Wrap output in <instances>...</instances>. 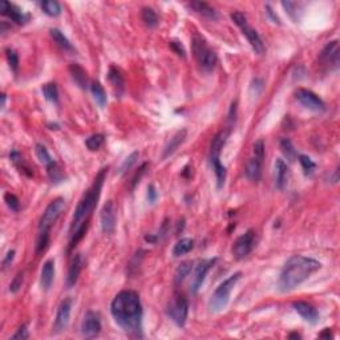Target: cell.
<instances>
[{
	"label": "cell",
	"mask_w": 340,
	"mask_h": 340,
	"mask_svg": "<svg viewBox=\"0 0 340 340\" xmlns=\"http://www.w3.org/2000/svg\"><path fill=\"white\" fill-rule=\"evenodd\" d=\"M189 8L193 9L194 12H197L198 15H201V16L204 17H207V19H211V20L218 19L217 11H215L211 5L205 3V1H192V3L189 4Z\"/></svg>",
	"instance_id": "603a6c76"
},
{
	"label": "cell",
	"mask_w": 340,
	"mask_h": 340,
	"mask_svg": "<svg viewBox=\"0 0 340 340\" xmlns=\"http://www.w3.org/2000/svg\"><path fill=\"white\" fill-rule=\"evenodd\" d=\"M101 229L105 234H113L116 230V207L113 201H107L100 214Z\"/></svg>",
	"instance_id": "9a60e30c"
},
{
	"label": "cell",
	"mask_w": 340,
	"mask_h": 340,
	"mask_svg": "<svg viewBox=\"0 0 340 340\" xmlns=\"http://www.w3.org/2000/svg\"><path fill=\"white\" fill-rule=\"evenodd\" d=\"M292 307H294V310H295L307 323H318V320H319V312H318V310H316L312 304L307 303V302H303V300H298V302H294V303H292Z\"/></svg>",
	"instance_id": "e0dca14e"
},
{
	"label": "cell",
	"mask_w": 340,
	"mask_h": 340,
	"mask_svg": "<svg viewBox=\"0 0 340 340\" xmlns=\"http://www.w3.org/2000/svg\"><path fill=\"white\" fill-rule=\"evenodd\" d=\"M322 263L314 258L303 255H292L284 263L279 275L278 287L282 292L295 290L304 280H307L312 274L320 270Z\"/></svg>",
	"instance_id": "3957f363"
},
{
	"label": "cell",
	"mask_w": 340,
	"mask_h": 340,
	"mask_svg": "<svg viewBox=\"0 0 340 340\" xmlns=\"http://www.w3.org/2000/svg\"><path fill=\"white\" fill-rule=\"evenodd\" d=\"M50 33H51V36H52V39L55 40V43H56V44H58L63 51H66V52H70V54L76 52L73 48V45L70 44V41L67 39L66 35H64L60 29L52 28L50 31Z\"/></svg>",
	"instance_id": "484cf974"
},
{
	"label": "cell",
	"mask_w": 340,
	"mask_h": 340,
	"mask_svg": "<svg viewBox=\"0 0 340 340\" xmlns=\"http://www.w3.org/2000/svg\"><path fill=\"white\" fill-rule=\"evenodd\" d=\"M320 60L324 64H330V66L332 64L335 68H338V64H339V44H338V40L331 41V43H328L324 47V50L320 54Z\"/></svg>",
	"instance_id": "d6986e66"
},
{
	"label": "cell",
	"mask_w": 340,
	"mask_h": 340,
	"mask_svg": "<svg viewBox=\"0 0 340 340\" xmlns=\"http://www.w3.org/2000/svg\"><path fill=\"white\" fill-rule=\"evenodd\" d=\"M0 13H1L3 16L9 17V19L12 21H15L16 24L20 25L25 24L29 19L28 15H25L19 7H16V5L12 4V3H9V1H5V0H3V1L0 3Z\"/></svg>",
	"instance_id": "2e32d148"
},
{
	"label": "cell",
	"mask_w": 340,
	"mask_h": 340,
	"mask_svg": "<svg viewBox=\"0 0 340 340\" xmlns=\"http://www.w3.org/2000/svg\"><path fill=\"white\" fill-rule=\"evenodd\" d=\"M138 156H139L138 152L132 153L131 156L128 157L127 160L123 162V165H121V168H120V174H125L127 172H129V170L132 169V166L136 164V161L138 160Z\"/></svg>",
	"instance_id": "74e56055"
},
{
	"label": "cell",
	"mask_w": 340,
	"mask_h": 340,
	"mask_svg": "<svg viewBox=\"0 0 340 340\" xmlns=\"http://www.w3.org/2000/svg\"><path fill=\"white\" fill-rule=\"evenodd\" d=\"M43 94L44 97L50 103L52 104H58L59 103V89L58 85L55 82H47L43 85Z\"/></svg>",
	"instance_id": "4dcf8cb0"
},
{
	"label": "cell",
	"mask_w": 340,
	"mask_h": 340,
	"mask_svg": "<svg viewBox=\"0 0 340 340\" xmlns=\"http://www.w3.org/2000/svg\"><path fill=\"white\" fill-rule=\"evenodd\" d=\"M192 262H182L180 266L177 267L176 274H174V282H176V284H180V283L184 282L186 276H189V274L192 272Z\"/></svg>",
	"instance_id": "d6a6232c"
},
{
	"label": "cell",
	"mask_w": 340,
	"mask_h": 340,
	"mask_svg": "<svg viewBox=\"0 0 340 340\" xmlns=\"http://www.w3.org/2000/svg\"><path fill=\"white\" fill-rule=\"evenodd\" d=\"M170 48L173 50V52L174 54H177L180 58H185L186 56V54H185V50H184V45L181 44L180 41H177V40H173V41H170Z\"/></svg>",
	"instance_id": "f6af8a7d"
},
{
	"label": "cell",
	"mask_w": 340,
	"mask_h": 340,
	"mask_svg": "<svg viewBox=\"0 0 340 340\" xmlns=\"http://www.w3.org/2000/svg\"><path fill=\"white\" fill-rule=\"evenodd\" d=\"M55 279V261L54 259H48L47 262L43 265L40 274V284L41 288L45 291H48L52 286Z\"/></svg>",
	"instance_id": "7402d4cb"
},
{
	"label": "cell",
	"mask_w": 340,
	"mask_h": 340,
	"mask_svg": "<svg viewBox=\"0 0 340 340\" xmlns=\"http://www.w3.org/2000/svg\"><path fill=\"white\" fill-rule=\"evenodd\" d=\"M231 20L241 28L242 33L246 36L247 41L250 43V45L253 47V50L255 51V54L265 55V52H266V47H265V43H263L262 37L259 36V33L249 24L246 15L239 12V11H235V12L231 13Z\"/></svg>",
	"instance_id": "52a82bcc"
},
{
	"label": "cell",
	"mask_w": 340,
	"mask_h": 340,
	"mask_svg": "<svg viewBox=\"0 0 340 340\" xmlns=\"http://www.w3.org/2000/svg\"><path fill=\"white\" fill-rule=\"evenodd\" d=\"M101 332V320L99 314L88 311L81 322V335L86 339H93Z\"/></svg>",
	"instance_id": "7c38bea8"
},
{
	"label": "cell",
	"mask_w": 340,
	"mask_h": 340,
	"mask_svg": "<svg viewBox=\"0 0 340 340\" xmlns=\"http://www.w3.org/2000/svg\"><path fill=\"white\" fill-rule=\"evenodd\" d=\"M70 311H72V299L66 298L62 300V303L59 306L58 312H56V319L54 323V330L56 334L66 331L70 319Z\"/></svg>",
	"instance_id": "5bb4252c"
},
{
	"label": "cell",
	"mask_w": 340,
	"mask_h": 340,
	"mask_svg": "<svg viewBox=\"0 0 340 340\" xmlns=\"http://www.w3.org/2000/svg\"><path fill=\"white\" fill-rule=\"evenodd\" d=\"M47 173H48L50 180L52 181V182H55V184L62 182V181L64 180V172H63L62 166H60L56 161H54L52 164H50L47 166Z\"/></svg>",
	"instance_id": "1f68e13d"
},
{
	"label": "cell",
	"mask_w": 340,
	"mask_h": 340,
	"mask_svg": "<svg viewBox=\"0 0 340 340\" xmlns=\"http://www.w3.org/2000/svg\"><path fill=\"white\" fill-rule=\"evenodd\" d=\"M146 197H148V201L150 204H154L157 201V197H158V193L156 190V186L154 185H149L148 186V193H146Z\"/></svg>",
	"instance_id": "bcb514c9"
},
{
	"label": "cell",
	"mask_w": 340,
	"mask_h": 340,
	"mask_svg": "<svg viewBox=\"0 0 340 340\" xmlns=\"http://www.w3.org/2000/svg\"><path fill=\"white\" fill-rule=\"evenodd\" d=\"M64 210H66V200L62 197L55 198L54 201H51L50 205L45 207L44 213L40 218V222H39V234H37L36 242L37 254L44 253L45 249L48 247L51 229L58 222L59 218L62 217Z\"/></svg>",
	"instance_id": "277c9868"
},
{
	"label": "cell",
	"mask_w": 340,
	"mask_h": 340,
	"mask_svg": "<svg viewBox=\"0 0 340 340\" xmlns=\"http://www.w3.org/2000/svg\"><path fill=\"white\" fill-rule=\"evenodd\" d=\"M217 262V258L213 259H204L201 262L198 263L197 267H196V271H194V275L192 278V284H190V290H192L193 294H197L198 290L201 288L204 282H205V278L207 272L210 271V269L214 266V263Z\"/></svg>",
	"instance_id": "4fadbf2b"
},
{
	"label": "cell",
	"mask_w": 340,
	"mask_h": 340,
	"mask_svg": "<svg viewBox=\"0 0 340 340\" xmlns=\"http://www.w3.org/2000/svg\"><path fill=\"white\" fill-rule=\"evenodd\" d=\"M90 92H92L94 101L99 104L101 108L105 107V104H107V93H105V89H104L103 85L99 81H93L90 84Z\"/></svg>",
	"instance_id": "f1b7e54d"
},
{
	"label": "cell",
	"mask_w": 340,
	"mask_h": 340,
	"mask_svg": "<svg viewBox=\"0 0 340 340\" xmlns=\"http://www.w3.org/2000/svg\"><path fill=\"white\" fill-rule=\"evenodd\" d=\"M288 338H298V339H299L300 335L299 334H290V335H288Z\"/></svg>",
	"instance_id": "f5cc1de1"
},
{
	"label": "cell",
	"mask_w": 340,
	"mask_h": 340,
	"mask_svg": "<svg viewBox=\"0 0 340 340\" xmlns=\"http://www.w3.org/2000/svg\"><path fill=\"white\" fill-rule=\"evenodd\" d=\"M40 7L43 12L51 17H56L62 13V7L56 0H44V1H41Z\"/></svg>",
	"instance_id": "f546056e"
},
{
	"label": "cell",
	"mask_w": 340,
	"mask_h": 340,
	"mask_svg": "<svg viewBox=\"0 0 340 340\" xmlns=\"http://www.w3.org/2000/svg\"><path fill=\"white\" fill-rule=\"evenodd\" d=\"M5 101H7V96H5V93H3L1 94V109H4Z\"/></svg>",
	"instance_id": "816d5d0a"
},
{
	"label": "cell",
	"mask_w": 340,
	"mask_h": 340,
	"mask_svg": "<svg viewBox=\"0 0 340 340\" xmlns=\"http://www.w3.org/2000/svg\"><path fill=\"white\" fill-rule=\"evenodd\" d=\"M287 176H288V168L287 164L282 158H278L275 161V185L276 188L282 190L287 182Z\"/></svg>",
	"instance_id": "cb8c5ba5"
},
{
	"label": "cell",
	"mask_w": 340,
	"mask_h": 340,
	"mask_svg": "<svg viewBox=\"0 0 340 340\" xmlns=\"http://www.w3.org/2000/svg\"><path fill=\"white\" fill-rule=\"evenodd\" d=\"M104 141H105L104 136L97 133V135H92L90 137H88L85 141V145L90 152H96V150H99L103 146Z\"/></svg>",
	"instance_id": "d590c367"
},
{
	"label": "cell",
	"mask_w": 340,
	"mask_h": 340,
	"mask_svg": "<svg viewBox=\"0 0 340 340\" xmlns=\"http://www.w3.org/2000/svg\"><path fill=\"white\" fill-rule=\"evenodd\" d=\"M5 56H7V62H8L9 68H11L13 72H16L17 68H19V56H17L16 52L13 50H11V48H7V50H5Z\"/></svg>",
	"instance_id": "ab89813d"
},
{
	"label": "cell",
	"mask_w": 340,
	"mask_h": 340,
	"mask_svg": "<svg viewBox=\"0 0 340 340\" xmlns=\"http://www.w3.org/2000/svg\"><path fill=\"white\" fill-rule=\"evenodd\" d=\"M263 160H265V142L262 139H259L253 146V156L247 161L246 169H245L246 177L253 182H258L262 177Z\"/></svg>",
	"instance_id": "9c48e42d"
},
{
	"label": "cell",
	"mask_w": 340,
	"mask_h": 340,
	"mask_svg": "<svg viewBox=\"0 0 340 340\" xmlns=\"http://www.w3.org/2000/svg\"><path fill=\"white\" fill-rule=\"evenodd\" d=\"M186 136H188V131H186V129H181V131L177 132L176 135L170 138V141L166 143V146L164 148V152H162L161 158H162V160H166V158H169L172 154H174V152H176L177 149L180 148L181 145L185 142Z\"/></svg>",
	"instance_id": "ffe728a7"
},
{
	"label": "cell",
	"mask_w": 340,
	"mask_h": 340,
	"mask_svg": "<svg viewBox=\"0 0 340 340\" xmlns=\"http://www.w3.org/2000/svg\"><path fill=\"white\" fill-rule=\"evenodd\" d=\"M35 152H36V157L39 158V161H40L41 164H44L45 166H48V165L52 164L55 161L54 158L51 157L50 153H48L47 148H45L44 145H41V143H36Z\"/></svg>",
	"instance_id": "8d00e7d4"
},
{
	"label": "cell",
	"mask_w": 340,
	"mask_h": 340,
	"mask_svg": "<svg viewBox=\"0 0 340 340\" xmlns=\"http://www.w3.org/2000/svg\"><path fill=\"white\" fill-rule=\"evenodd\" d=\"M108 80L111 82V85L115 88L117 94H123L124 89H125V82H124V77L119 68L116 67H111L108 70Z\"/></svg>",
	"instance_id": "d4e9b609"
},
{
	"label": "cell",
	"mask_w": 340,
	"mask_h": 340,
	"mask_svg": "<svg viewBox=\"0 0 340 340\" xmlns=\"http://www.w3.org/2000/svg\"><path fill=\"white\" fill-rule=\"evenodd\" d=\"M105 177H107V169H101L94 178L92 186L86 190L85 194L82 196V198L78 202L77 207L74 210L72 225H70L69 250H72L85 235L92 213H93V210L96 209L97 202H99Z\"/></svg>",
	"instance_id": "7a4b0ae2"
},
{
	"label": "cell",
	"mask_w": 340,
	"mask_h": 340,
	"mask_svg": "<svg viewBox=\"0 0 340 340\" xmlns=\"http://www.w3.org/2000/svg\"><path fill=\"white\" fill-rule=\"evenodd\" d=\"M242 272H235V274L230 275L229 278L225 279L219 286L215 288L209 299V310L211 312H221L223 311L230 300V294L241 279Z\"/></svg>",
	"instance_id": "5b68a950"
},
{
	"label": "cell",
	"mask_w": 340,
	"mask_h": 340,
	"mask_svg": "<svg viewBox=\"0 0 340 340\" xmlns=\"http://www.w3.org/2000/svg\"><path fill=\"white\" fill-rule=\"evenodd\" d=\"M255 245H257V233L253 229L247 230L246 233L242 234L241 237H238L237 241L234 242L233 249H231L233 257L238 261L245 259L254 250Z\"/></svg>",
	"instance_id": "30bf717a"
},
{
	"label": "cell",
	"mask_w": 340,
	"mask_h": 340,
	"mask_svg": "<svg viewBox=\"0 0 340 340\" xmlns=\"http://www.w3.org/2000/svg\"><path fill=\"white\" fill-rule=\"evenodd\" d=\"M141 17H142V21L145 24L153 28L158 24V16H157L156 11L153 8H149V7H145L142 8V12H141Z\"/></svg>",
	"instance_id": "836d02e7"
},
{
	"label": "cell",
	"mask_w": 340,
	"mask_h": 340,
	"mask_svg": "<svg viewBox=\"0 0 340 340\" xmlns=\"http://www.w3.org/2000/svg\"><path fill=\"white\" fill-rule=\"evenodd\" d=\"M69 72L72 74V78L73 81L77 84L80 88L85 89L86 84H88V77H86V72L82 69L81 67L77 66V64H72L69 67Z\"/></svg>",
	"instance_id": "83f0119b"
},
{
	"label": "cell",
	"mask_w": 340,
	"mask_h": 340,
	"mask_svg": "<svg viewBox=\"0 0 340 340\" xmlns=\"http://www.w3.org/2000/svg\"><path fill=\"white\" fill-rule=\"evenodd\" d=\"M28 338H29V332H28V327H27V324L20 326V327L17 328V331L11 336V339H15V340H25V339H28Z\"/></svg>",
	"instance_id": "ee69618b"
},
{
	"label": "cell",
	"mask_w": 340,
	"mask_h": 340,
	"mask_svg": "<svg viewBox=\"0 0 340 340\" xmlns=\"http://www.w3.org/2000/svg\"><path fill=\"white\" fill-rule=\"evenodd\" d=\"M295 99L310 111L323 112L326 109V104L323 100L312 90L306 89V88H298L295 90Z\"/></svg>",
	"instance_id": "8fae6325"
},
{
	"label": "cell",
	"mask_w": 340,
	"mask_h": 340,
	"mask_svg": "<svg viewBox=\"0 0 340 340\" xmlns=\"http://www.w3.org/2000/svg\"><path fill=\"white\" fill-rule=\"evenodd\" d=\"M319 338H332L331 332H330V328H324V331L322 334H319Z\"/></svg>",
	"instance_id": "f907efd6"
},
{
	"label": "cell",
	"mask_w": 340,
	"mask_h": 340,
	"mask_svg": "<svg viewBox=\"0 0 340 340\" xmlns=\"http://www.w3.org/2000/svg\"><path fill=\"white\" fill-rule=\"evenodd\" d=\"M111 314L121 330L129 335L141 336L142 332V303L136 291L124 290L113 298Z\"/></svg>",
	"instance_id": "6da1fadb"
},
{
	"label": "cell",
	"mask_w": 340,
	"mask_h": 340,
	"mask_svg": "<svg viewBox=\"0 0 340 340\" xmlns=\"http://www.w3.org/2000/svg\"><path fill=\"white\" fill-rule=\"evenodd\" d=\"M194 247V241L192 238H182L177 242L174 247H173V257H181L190 253Z\"/></svg>",
	"instance_id": "4316f807"
},
{
	"label": "cell",
	"mask_w": 340,
	"mask_h": 340,
	"mask_svg": "<svg viewBox=\"0 0 340 340\" xmlns=\"http://www.w3.org/2000/svg\"><path fill=\"white\" fill-rule=\"evenodd\" d=\"M299 162L300 165H302V168H303L304 173L307 174V176H310V174H312L314 173V170L316 169V165L315 162L310 158V157L307 156H299Z\"/></svg>",
	"instance_id": "f35d334b"
},
{
	"label": "cell",
	"mask_w": 340,
	"mask_h": 340,
	"mask_svg": "<svg viewBox=\"0 0 340 340\" xmlns=\"http://www.w3.org/2000/svg\"><path fill=\"white\" fill-rule=\"evenodd\" d=\"M4 201H5V204H7V206H8L9 209L12 210V211H19L20 201H19V198H17L15 194H12V193H5Z\"/></svg>",
	"instance_id": "60d3db41"
},
{
	"label": "cell",
	"mask_w": 340,
	"mask_h": 340,
	"mask_svg": "<svg viewBox=\"0 0 340 340\" xmlns=\"http://www.w3.org/2000/svg\"><path fill=\"white\" fill-rule=\"evenodd\" d=\"M280 149H282V153L288 161H294L296 158V156H298L294 145H292V142L288 138L280 139Z\"/></svg>",
	"instance_id": "e575fe53"
},
{
	"label": "cell",
	"mask_w": 340,
	"mask_h": 340,
	"mask_svg": "<svg viewBox=\"0 0 340 340\" xmlns=\"http://www.w3.org/2000/svg\"><path fill=\"white\" fill-rule=\"evenodd\" d=\"M266 11H267V13H269V15H270V16L272 17V20H274V23H278V24H279L278 16H276V15H275V13L272 12V9H271L270 7H269V5H266Z\"/></svg>",
	"instance_id": "681fc988"
},
{
	"label": "cell",
	"mask_w": 340,
	"mask_h": 340,
	"mask_svg": "<svg viewBox=\"0 0 340 340\" xmlns=\"http://www.w3.org/2000/svg\"><path fill=\"white\" fill-rule=\"evenodd\" d=\"M230 132L229 131H221L219 133L214 136L213 141L210 143V164L214 162V161H221V152L223 146H225L226 141L229 138Z\"/></svg>",
	"instance_id": "ac0fdd59"
},
{
	"label": "cell",
	"mask_w": 340,
	"mask_h": 340,
	"mask_svg": "<svg viewBox=\"0 0 340 340\" xmlns=\"http://www.w3.org/2000/svg\"><path fill=\"white\" fill-rule=\"evenodd\" d=\"M146 166H148V165H146V164H143L142 166H141V168L138 169L139 172L137 173V174H136V177H135V178H133V186H136V184H137V182H138V181H139V178H141V176H142V174H143V172H145V169H146Z\"/></svg>",
	"instance_id": "c3c4849f"
},
{
	"label": "cell",
	"mask_w": 340,
	"mask_h": 340,
	"mask_svg": "<svg viewBox=\"0 0 340 340\" xmlns=\"http://www.w3.org/2000/svg\"><path fill=\"white\" fill-rule=\"evenodd\" d=\"M192 50L194 58H196V60H197L202 69L206 70V72H210V70H213L215 68L218 62L217 54L210 48L209 44L206 43L204 37H201L200 35L193 36Z\"/></svg>",
	"instance_id": "8992f818"
},
{
	"label": "cell",
	"mask_w": 340,
	"mask_h": 340,
	"mask_svg": "<svg viewBox=\"0 0 340 340\" xmlns=\"http://www.w3.org/2000/svg\"><path fill=\"white\" fill-rule=\"evenodd\" d=\"M166 314L178 327H184L188 319L189 314V302L182 294L176 292L173 298L169 300Z\"/></svg>",
	"instance_id": "ba28073f"
},
{
	"label": "cell",
	"mask_w": 340,
	"mask_h": 340,
	"mask_svg": "<svg viewBox=\"0 0 340 340\" xmlns=\"http://www.w3.org/2000/svg\"><path fill=\"white\" fill-rule=\"evenodd\" d=\"M282 5L284 7V9H286V12L290 15L294 20H299V16H298V12H296L295 9L299 7V4L298 3H292V1H283Z\"/></svg>",
	"instance_id": "7bdbcfd3"
},
{
	"label": "cell",
	"mask_w": 340,
	"mask_h": 340,
	"mask_svg": "<svg viewBox=\"0 0 340 340\" xmlns=\"http://www.w3.org/2000/svg\"><path fill=\"white\" fill-rule=\"evenodd\" d=\"M23 279H24V274L23 272H17L16 276L12 279V282L9 283V291L13 292V294L19 292V290L23 286Z\"/></svg>",
	"instance_id": "b9f144b4"
},
{
	"label": "cell",
	"mask_w": 340,
	"mask_h": 340,
	"mask_svg": "<svg viewBox=\"0 0 340 340\" xmlns=\"http://www.w3.org/2000/svg\"><path fill=\"white\" fill-rule=\"evenodd\" d=\"M13 258H15V251L9 250L8 253H7V255L4 257V259H3V269H7V267L12 263Z\"/></svg>",
	"instance_id": "7dc6e473"
},
{
	"label": "cell",
	"mask_w": 340,
	"mask_h": 340,
	"mask_svg": "<svg viewBox=\"0 0 340 340\" xmlns=\"http://www.w3.org/2000/svg\"><path fill=\"white\" fill-rule=\"evenodd\" d=\"M82 269V258L80 254H76L72 258V262L69 265V269H68V275H67L66 284L68 288L73 287L78 280V276L81 274Z\"/></svg>",
	"instance_id": "44dd1931"
}]
</instances>
